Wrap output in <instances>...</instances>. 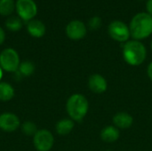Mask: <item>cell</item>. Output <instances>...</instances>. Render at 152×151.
<instances>
[{"mask_svg": "<svg viewBox=\"0 0 152 151\" xmlns=\"http://www.w3.org/2000/svg\"><path fill=\"white\" fill-rule=\"evenodd\" d=\"M15 9L22 20H31L37 15V7L34 0H17Z\"/></svg>", "mask_w": 152, "mask_h": 151, "instance_id": "obj_7", "label": "cell"}, {"mask_svg": "<svg viewBox=\"0 0 152 151\" xmlns=\"http://www.w3.org/2000/svg\"><path fill=\"white\" fill-rule=\"evenodd\" d=\"M141 1H142V0H141Z\"/></svg>", "mask_w": 152, "mask_h": 151, "instance_id": "obj_26", "label": "cell"}, {"mask_svg": "<svg viewBox=\"0 0 152 151\" xmlns=\"http://www.w3.org/2000/svg\"><path fill=\"white\" fill-rule=\"evenodd\" d=\"M5 27L10 30V31H19L21 27H22V21L20 17H10L6 20L5 21Z\"/></svg>", "mask_w": 152, "mask_h": 151, "instance_id": "obj_18", "label": "cell"}, {"mask_svg": "<svg viewBox=\"0 0 152 151\" xmlns=\"http://www.w3.org/2000/svg\"><path fill=\"white\" fill-rule=\"evenodd\" d=\"M20 125V118L12 112H4L0 115V129L6 133L16 131Z\"/></svg>", "mask_w": 152, "mask_h": 151, "instance_id": "obj_9", "label": "cell"}, {"mask_svg": "<svg viewBox=\"0 0 152 151\" xmlns=\"http://www.w3.org/2000/svg\"><path fill=\"white\" fill-rule=\"evenodd\" d=\"M102 23V18L101 17H99V16H94V17H92L89 20V21H88V27L92 30H97V29H99L101 28Z\"/></svg>", "mask_w": 152, "mask_h": 151, "instance_id": "obj_20", "label": "cell"}, {"mask_svg": "<svg viewBox=\"0 0 152 151\" xmlns=\"http://www.w3.org/2000/svg\"><path fill=\"white\" fill-rule=\"evenodd\" d=\"M75 126V122L69 118H62L59 120L55 125V131L59 135L65 136L72 132Z\"/></svg>", "mask_w": 152, "mask_h": 151, "instance_id": "obj_14", "label": "cell"}, {"mask_svg": "<svg viewBox=\"0 0 152 151\" xmlns=\"http://www.w3.org/2000/svg\"><path fill=\"white\" fill-rule=\"evenodd\" d=\"M5 40V33H4V30L0 27V45L4 42Z\"/></svg>", "mask_w": 152, "mask_h": 151, "instance_id": "obj_23", "label": "cell"}, {"mask_svg": "<svg viewBox=\"0 0 152 151\" xmlns=\"http://www.w3.org/2000/svg\"><path fill=\"white\" fill-rule=\"evenodd\" d=\"M87 33V28L85 23L78 20H71L66 27L67 36L74 41L83 39Z\"/></svg>", "mask_w": 152, "mask_h": 151, "instance_id": "obj_8", "label": "cell"}, {"mask_svg": "<svg viewBox=\"0 0 152 151\" xmlns=\"http://www.w3.org/2000/svg\"><path fill=\"white\" fill-rule=\"evenodd\" d=\"M66 111L74 122H82L89 111V101L81 93H73L66 102Z\"/></svg>", "mask_w": 152, "mask_h": 151, "instance_id": "obj_3", "label": "cell"}, {"mask_svg": "<svg viewBox=\"0 0 152 151\" xmlns=\"http://www.w3.org/2000/svg\"><path fill=\"white\" fill-rule=\"evenodd\" d=\"M14 96V89L7 82H0V101H9Z\"/></svg>", "mask_w": 152, "mask_h": 151, "instance_id": "obj_15", "label": "cell"}, {"mask_svg": "<svg viewBox=\"0 0 152 151\" xmlns=\"http://www.w3.org/2000/svg\"><path fill=\"white\" fill-rule=\"evenodd\" d=\"M33 143L37 151H50L54 144V137L49 130L40 129L33 136Z\"/></svg>", "mask_w": 152, "mask_h": 151, "instance_id": "obj_6", "label": "cell"}, {"mask_svg": "<svg viewBox=\"0 0 152 151\" xmlns=\"http://www.w3.org/2000/svg\"><path fill=\"white\" fill-rule=\"evenodd\" d=\"M87 85L89 90L95 94H102L108 89V82L106 78L98 73L93 74L88 77Z\"/></svg>", "mask_w": 152, "mask_h": 151, "instance_id": "obj_10", "label": "cell"}, {"mask_svg": "<svg viewBox=\"0 0 152 151\" xmlns=\"http://www.w3.org/2000/svg\"><path fill=\"white\" fill-rule=\"evenodd\" d=\"M3 69H1V67H0V82H1V79H2V77H3Z\"/></svg>", "mask_w": 152, "mask_h": 151, "instance_id": "obj_24", "label": "cell"}, {"mask_svg": "<svg viewBox=\"0 0 152 151\" xmlns=\"http://www.w3.org/2000/svg\"><path fill=\"white\" fill-rule=\"evenodd\" d=\"M109 36L117 42L126 43L131 37L129 26L121 20H113L108 26Z\"/></svg>", "mask_w": 152, "mask_h": 151, "instance_id": "obj_5", "label": "cell"}, {"mask_svg": "<svg viewBox=\"0 0 152 151\" xmlns=\"http://www.w3.org/2000/svg\"><path fill=\"white\" fill-rule=\"evenodd\" d=\"M21 130L27 136H34L37 132V125L32 121H26L21 125Z\"/></svg>", "mask_w": 152, "mask_h": 151, "instance_id": "obj_19", "label": "cell"}, {"mask_svg": "<svg viewBox=\"0 0 152 151\" xmlns=\"http://www.w3.org/2000/svg\"><path fill=\"white\" fill-rule=\"evenodd\" d=\"M100 137L105 143H114L120 137V131L116 126L107 125L100 133Z\"/></svg>", "mask_w": 152, "mask_h": 151, "instance_id": "obj_12", "label": "cell"}, {"mask_svg": "<svg viewBox=\"0 0 152 151\" xmlns=\"http://www.w3.org/2000/svg\"><path fill=\"white\" fill-rule=\"evenodd\" d=\"M131 36L134 40H143L152 34V16L148 12L135 14L129 24Z\"/></svg>", "mask_w": 152, "mask_h": 151, "instance_id": "obj_1", "label": "cell"}, {"mask_svg": "<svg viewBox=\"0 0 152 151\" xmlns=\"http://www.w3.org/2000/svg\"><path fill=\"white\" fill-rule=\"evenodd\" d=\"M27 30L28 34L33 37H42L45 33V24L38 20H31L27 25Z\"/></svg>", "mask_w": 152, "mask_h": 151, "instance_id": "obj_13", "label": "cell"}, {"mask_svg": "<svg viewBox=\"0 0 152 151\" xmlns=\"http://www.w3.org/2000/svg\"><path fill=\"white\" fill-rule=\"evenodd\" d=\"M122 55L124 61L132 67L142 65L147 58V49L145 45L138 40H129L125 43Z\"/></svg>", "mask_w": 152, "mask_h": 151, "instance_id": "obj_2", "label": "cell"}, {"mask_svg": "<svg viewBox=\"0 0 152 151\" xmlns=\"http://www.w3.org/2000/svg\"><path fill=\"white\" fill-rule=\"evenodd\" d=\"M146 9H147V12L152 16V0H148L147 1Z\"/></svg>", "mask_w": 152, "mask_h": 151, "instance_id": "obj_21", "label": "cell"}, {"mask_svg": "<svg viewBox=\"0 0 152 151\" xmlns=\"http://www.w3.org/2000/svg\"><path fill=\"white\" fill-rule=\"evenodd\" d=\"M35 71V64L30 61H24L20 62L18 72L20 74L21 77H29Z\"/></svg>", "mask_w": 152, "mask_h": 151, "instance_id": "obj_16", "label": "cell"}, {"mask_svg": "<svg viewBox=\"0 0 152 151\" xmlns=\"http://www.w3.org/2000/svg\"><path fill=\"white\" fill-rule=\"evenodd\" d=\"M147 75H148L149 79L152 82V61L147 67Z\"/></svg>", "mask_w": 152, "mask_h": 151, "instance_id": "obj_22", "label": "cell"}, {"mask_svg": "<svg viewBox=\"0 0 152 151\" xmlns=\"http://www.w3.org/2000/svg\"><path fill=\"white\" fill-rule=\"evenodd\" d=\"M20 64L19 53L12 48H5L0 53V67L4 71L15 73Z\"/></svg>", "mask_w": 152, "mask_h": 151, "instance_id": "obj_4", "label": "cell"}, {"mask_svg": "<svg viewBox=\"0 0 152 151\" xmlns=\"http://www.w3.org/2000/svg\"><path fill=\"white\" fill-rule=\"evenodd\" d=\"M151 50H152V41H151Z\"/></svg>", "mask_w": 152, "mask_h": 151, "instance_id": "obj_25", "label": "cell"}, {"mask_svg": "<svg viewBox=\"0 0 152 151\" xmlns=\"http://www.w3.org/2000/svg\"><path fill=\"white\" fill-rule=\"evenodd\" d=\"M113 125L119 130H127L134 124V117L127 112L121 111L116 113L112 117Z\"/></svg>", "mask_w": 152, "mask_h": 151, "instance_id": "obj_11", "label": "cell"}, {"mask_svg": "<svg viewBox=\"0 0 152 151\" xmlns=\"http://www.w3.org/2000/svg\"><path fill=\"white\" fill-rule=\"evenodd\" d=\"M15 9V3L13 0H0V14L8 16L12 13Z\"/></svg>", "mask_w": 152, "mask_h": 151, "instance_id": "obj_17", "label": "cell"}]
</instances>
